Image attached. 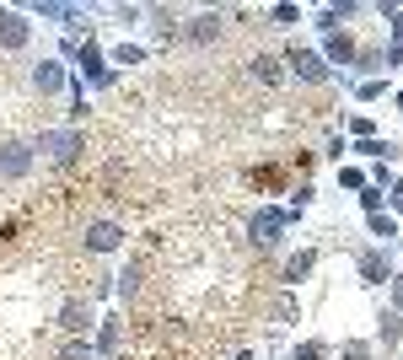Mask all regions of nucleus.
Returning a JSON list of instances; mask_svg holds the SVG:
<instances>
[{"mask_svg": "<svg viewBox=\"0 0 403 360\" xmlns=\"http://www.w3.org/2000/svg\"><path fill=\"white\" fill-rule=\"evenodd\" d=\"M86 318H92V312H86L81 301H70V306H65V328H86Z\"/></svg>", "mask_w": 403, "mask_h": 360, "instance_id": "7ed1b4c3", "label": "nucleus"}, {"mask_svg": "<svg viewBox=\"0 0 403 360\" xmlns=\"http://www.w3.org/2000/svg\"><path fill=\"white\" fill-rule=\"evenodd\" d=\"M296 360H322V350H318V344H306V350H296Z\"/></svg>", "mask_w": 403, "mask_h": 360, "instance_id": "20e7f679", "label": "nucleus"}, {"mask_svg": "<svg viewBox=\"0 0 403 360\" xmlns=\"http://www.w3.org/2000/svg\"><path fill=\"white\" fill-rule=\"evenodd\" d=\"M0 38H6V43H22V38H27L22 17H11V11H6V17H0Z\"/></svg>", "mask_w": 403, "mask_h": 360, "instance_id": "f03ea898", "label": "nucleus"}, {"mask_svg": "<svg viewBox=\"0 0 403 360\" xmlns=\"http://www.w3.org/2000/svg\"><path fill=\"white\" fill-rule=\"evenodd\" d=\"M92 247H97V253L119 247V226H92Z\"/></svg>", "mask_w": 403, "mask_h": 360, "instance_id": "f257e3e1", "label": "nucleus"}]
</instances>
